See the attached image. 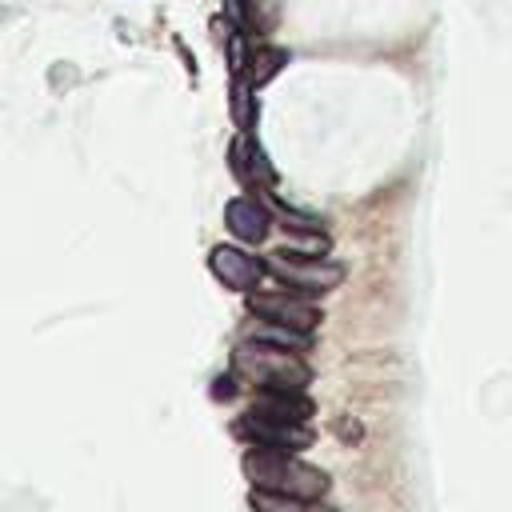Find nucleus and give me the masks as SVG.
Instances as JSON below:
<instances>
[{"mask_svg": "<svg viewBox=\"0 0 512 512\" xmlns=\"http://www.w3.org/2000/svg\"><path fill=\"white\" fill-rule=\"evenodd\" d=\"M252 412L276 416V420H292V424H308L316 416V404L308 392H256L252 396Z\"/></svg>", "mask_w": 512, "mask_h": 512, "instance_id": "9", "label": "nucleus"}, {"mask_svg": "<svg viewBox=\"0 0 512 512\" xmlns=\"http://www.w3.org/2000/svg\"><path fill=\"white\" fill-rule=\"evenodd\" d=\"M208 272L228 292H252L268 276V264H264V256L248 252V244H216V248H208Z\"/></svg>", "mask_w": 512, "mask_h": 512, "instance_id": "6", "label": "nucleus"}, {"mask_svg": "<svg viewBox=\"0 0 512 512\" xmlns=\"http://www.w3.org/2000/svg\"><path fill=\"white\" fill-rule=\"evenodd\" d=\"M240 336L264 340V344H276V348H292V352H308L312 348V332L280 324V320H264V316H252V312H248V324L240 328Z\"/></svg>", "mask_w": 512, "mask_h": 512, "instance_id": "10", "label": "nucleus"}, {"mask_svg": "<svg viewBox=\"0 0 512 512\" xmlns=\"http://www.w3.org/2000/svg\"><path fill=\"white\" fill-rule=\"evenodd\" d=\"M288 64V48H276V44H252V52H248V68H244V76L260 88V84H268L280 68Z\"/></svg>", "mask_w": 512, "mask_h": 512, "instance_id": "12", "label": "nucleus"}, {"mask_svg": "<svg viewBox=\"0 0 512 512\" xmlns=\"http://www.w3.org/2000/svg\"><path fill=\"white\" fill-rule=\"evenodd\" d=\"M244 476L252 488L284 492V496H304V500H324L332 492V476L296 452H268V448H248L244 452Z\"/></svg>", "mask_w": 512, "mask_h": 512, "instance_id": "2", "label": "nucleus"}, {"mask_svg": "<svg viewBox=\"0 0 512 512\" xmlns=\"http://www.w3.org/2000/svg\"><path fill=\"white\" fill-rule=\"evenodd\" d=\"M244 304L252 316H264V320H280V324H292V328H304V332H316V324L324 320V312L316 308L312 296H300V292H288V288H252L244 292Z\"/></svg>", "mask_w": 512, "mask_h": 512, "instance_id": "5", "label": "nucleus"}, {"mask_svg": "<svg viewBox=\"0 0 512 512\" xmlns=\"http://www.w3.org/2000/svg\"><path fill=\"white\" fill-rule=\"evenodd\" d=\"M228 168H232V176L240 180L244 192H260V196H264V192L276 188V168H272V160L264 156V148L256 144L252 132H236V136H232Z\"/></svg>", "mask_w": 512, "mask_h": 512, "instance_id": "7", "label": "nucleus"}, {"mask_svg": "<svg viewBox=\"0 0 512 512\" xmlns=\"http://www.w3.org/2000/svg\"><path fill=\"white\" fill-rule=\"evenodd\" d=\"M232 432L248 444V448H268V452H300V448H312V428L308 424H292V420H276V416H264V412H244Z\"/></svg>", "mask_w": 512, "mask_h": 512, "instance_id": "4", "label": "nucleus"}, {"mask_svg": "<svg viewBox=\"0 0 512 512\" xmlns=\"http://www.w3.org/2000/svg\"><path fill=\"white\" fill-rule=\"evenodd\" d=\"M224 228L232 232L236 244H264L268 240V228H272V212L264 200L256 196H236L224 204Z\"/></svg>", "mask_w": 512, "mask_h": 512, "instance_id": "8", "label": "nucleus"}, {"mask_svg": "<svg viewBox=\"0 0 512 512\" xmlns=\"http://www.w3.org/2000/svg\"><path fill=\"white\" fill-rule=\"evenodd\" d=\"M248 504L256 512H340L324 500H304V496H284V492H268V488H252Z\"/></svg>", "mask_w": 512, "mask_h": 512, "instance_id": "11", "label": "nucleus"}, {"mask_svg": "<svg viewBox=\"0 0 512 512\" xmlns=\"http://www.w3.org/2000/svg\"><path fill=\"white\" fill-rule=\"evenodd\" d=\"M232 372L252 392H308L312 384V364L304 360V352L248 336H240V348L232 352Z\"/></svg>", "mask_w": 512, "mask_h": 512, "instance_id": "1", "label": "nucleus"}, {"mask_svg": "<svg viewBox=\"0 0 512 512\" xmlns=\"http://www.w3.org/2000/svg\"><path fill=\"white\" fill-rule=\"evenodd\" d=\"M228 112H232V124H236L240 132H252V124H256V84H252L248 76H232Z\"/></svg>", "mask_w": 512, "mask_h": 512, "instance_id": "13", "label": "nucleus"}, {"mask_svg": "<svg viewBox=\"0 0 512 512\" xmlns=\"http://www.w3.org/2000/svg\"><path fill=\"white\" fill-rule=\"evenodd\" d=\"M268 264V276L288 288V292H300V296H324L332 292L340 280H344V264L336 260H324V256H304V252H292V248H276L264 256Z\"/></svg>", "mask_w": 512, "mask_h": 512, "instance_id": "3", "label": "nucleus"}]
</instances>
